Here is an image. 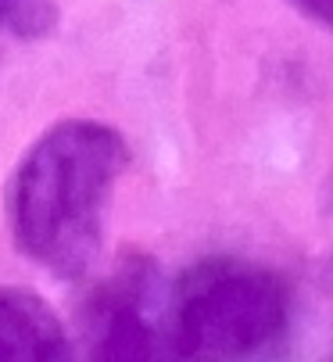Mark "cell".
<instances>
[{
    "mask_svg": "<svg viewBox=\"0 0 333 362\" xmlns=\"http://www.w3.org/2000/svg\"><path fill=\"white\" fill-rule=\"evenodd\" d=\"M119 165V136L97 122H65L40 136L11 187L22 251L54 273H83L100 247L104 201Z\"/></svg>",
    "mask_w": 333,
    "mask_h": 362,
    "instance_id": "obj_1",
    "label": "cell"
},
{
    "mask_svg": "<svg viewBox=\"0 0 333 362\" xmlns=\"http://www.w3.org/2000/svg\"><path fill=\"white\" fill-rule=\"evenodd\" d=\"M0 362H72L62 323L18 287H0Z\"/></svg>",
    "mask_w": 333,
    "mask_h": 362,
    "instance_id": "obj_2",
    "label": "cell"
},
{
    "mask_svg": "<svg viewBox=\"0 0 333 362\" xmlns=\"http://www.w3.org/2000/svg\"><path fill=\"white\" fill-rule=\"evenodd\" d=\"M40 8V0H0V22H22Z\"/></svg>",
    "mask_w": 333,
    "mask_h": 362,
    "instance_id": "obj_3",
    "label": "cell"
}]
</instances>
